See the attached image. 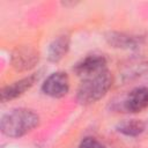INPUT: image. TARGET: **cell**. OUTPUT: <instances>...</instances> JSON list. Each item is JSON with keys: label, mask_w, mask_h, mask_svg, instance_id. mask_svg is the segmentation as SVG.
Segmentation results:
<instances>
[{"label": "cell", "mask_w": 148, "mask_h": 148, "mask_svg": "<svg viewBox=\"0 0 148 148\" xmlns=\"http://www.w3.org/2000/svg\"><path fill=\"white\" fill-rule=\"evenodd\" d=\"M39 124V116L24 108H18L3 114L0 121L1 132L9 138H21L31 132Z\"/></svg>", "instance_id": "cell-1"}, {"label": "cell", "mask_w": 148, "mask_h": 148, "mask_svg": "<svg viewBox=\"0 0 148 148\" xmlns=\"http://www.w3.org/2000/svg\"><path fill=\"white\" fill-rule=\"evenodd\" d=\"M112 86V75L106 68L98 73L82 77V81L77 88L76 98L79 103L88 105L99 101L106 95Z\"/></svg>", "instance_id": "cell-2"}, {"label": "cell", "mask_w": 148, "mask_h": 148, "mask_svg": "<svg viewBox=\"0 0 148 148\" xmlns=\"http://www.w3.org/2000/svg\"><path fill=\"white\" fill-rule=\"evenodd\" d=\"M42 90L45 95L53 98L64 97L69 90V79L65 72H54L50 74L44 83Z\"/></svg>", "instance_id": "cell-3"}, {"label": "cell", "mask_w": 148, "mask_h": 148, "mask_svg": "<svg viewBox=\"0 0 148 148\" xmlns=\"http://www.w3.org/2000/svg\"><path fill=\"white\" fill-rule=\"evenodd\" d=\"M39 60L38 52L31 46H20L12 53V66L20 72L34 68Z\"/></svg>", "instance_id": "cell-4"}, {"label": "cell", "mask_w": 148, "mask_h": 148, "mask_svg": "<svg viewBox=\"0 0 148 148\" xmlns=\"http://www.w3.org/2000/svg\"><path fill=\"white\" fill-rule=\"evenodd\" d=\"M40 73H34L29 76H25L18 81H15L6 87L2 88L0 92V98L2 103H6L8 101H12L21 95H23L27 90H29L38 80H39Z\"/></svg>", "instance_id": "cell-5"}, {"label": "cell", "mask_w": 148, "mask_h": 148, "mask_svg": "<svg viewBox=\"0 0 148 148\" xmlns=\"http://www.w3.org/2000/svg\"><path fill=\"white\" fill-rule=\"evenodd\" d=\"M106 59L101 54H90L80 60L74 67L73 71L76 75L81 77H86L88 75L98 73L101 71L106 69Z\"/></svg>", "instance_id": "cell-6"}, {"label": "cell", "mask_w": 148, "mask_h": 148, "mask_svg": "<svg viewBox=\"0 0 148 148\" xmlns=\"http://www.w3.org/2000/svg\"><path fill=\"white\" fill-rule=\"evenodd\" d=\"M148 106V88L138 87L128 92L124 101V108L127 112L136 113Z\"/></svg>", "instance_id": "cell-7"}, {"label": "cell", "mask_w": 148, "mask_h": 148, "mask_svg": "<svg viewBox=\"0 0 148 148\" xmlns=\"http://www.w3.org/2000/svg\"><path fill=\"white\" fill-rule=\"evenodd\" d=\"M71 45V38L68 35H60L56 37L49 45L47 49V59L51 62L60 61L68 52Z\"/></svg>", "instance_id": "cell-8"}, {"label": "cell", "mask_w": 148, "mask_h": 148, "mask_svg": "<svg viewBox=\"0 0 148 148\" xmlns=\"http://www.w3.org/2000/svg\"><path fill=\"white\" fill-rule=\"evenodd\" d=\"M106 40L110 45L118 49H135L139 45L135 37L123 32H109L106 35Z\"/></svg>", "instance_id": "cell-9"}, {"label": "cell", "mask_w": 148, "mask_h": 148, "mask_svg": "<svg viewBox=\"0 0 148 148\" xmlns=\"http://www.w3.org/2000/svg\"><path fill=\"white\" fill-rule=\"evenodd\" d=\"M116 128L119 133L126 136H138L145 131L146 125L140 119H126L120 121Z\"/></svg>", "instance_id": "cell-10"}, {"label": "cell", "mask_w": 148, "mask_h": 148, "mask_svg": "<svg viewBox=\"0 0 148 148\" xmlns=\"http://www.w3.org/2000/svg\"><path fill=\"white\" fill-rule=\"evenodd\" d=\"M77 148H106V147L102 142H99L97 139L92 136H87L80 142Z\"/></svg>", "instance_id": "cell-11"}]
</instances>
